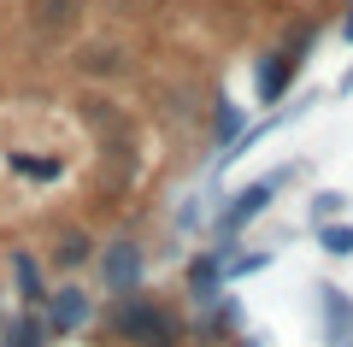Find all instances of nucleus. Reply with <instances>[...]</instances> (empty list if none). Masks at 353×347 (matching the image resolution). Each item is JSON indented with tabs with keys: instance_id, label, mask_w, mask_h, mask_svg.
<instances>
[{
	"instance_id": "obj_1",
	"label": "nucleus",
	"mask_w": 353,
	"mask_h": 347,
	"mask_svg": "<svg viewBox=\"0 0 353 347\" xmlns=\"http://www.w3.org/2000/svg\"><path fill=\"white\" fill-rule=\"evenodd\" d=\"M94 335L112 347H183L189 324L165 295L130 288V295H106V306L94 312Z\"/></svg>"
},
{
	"instance_id": "obj_2",
	"label": "nucleus",
	"mask_w": 353,
	"mask_h": 347,
	"mask_svg": "<svg viewBox=\"0 0 353 347\" xmlns=\"http://www.w3.org/2000/svg\"><path fill=\"white\" fill-rule=\"evenodd\" d=\"M312 41H318V24H301L283 48H271V53H259V65H253V95H259V106H277L283 95H289V83L301 77V65H306V53H312Z\"/></svg>"
},
{
	"instance_id": "obj_3",
	"label": "nucleus",
	"mask_w": 353,
	"mask_h": 347,
	"mask_svg": "<svg viewBox=\"0 0 353 347\" xmlns=\"http://www.w3.org/2000/svg\"><path fill=\"white\" fill-rule=\"evenodd\" d=\"M289 177H294V165H283V171H265V177H253L248 188H236V195L224 200V212L212 218V236H218V248H230V241H236L253 218H265V206L277 200V188L289 183Z\"/></svg>"
},
{
	"instance_id": "obj_4",
	"label": "nucleus",
	"mask_w": 353,
	"mask_h": 347,
	"mask_svg": "<svg viewBox=\"0 0 353 347\" xmlns=\"http://www.w3.org/2000/svg\"><path fill=\"white\" fill-rule=\"evenodd\" d=\"M88 0H24V36L41 48H71L83 41Z\"/></svg>"
},
{
	"instance_id": "obj_5",
	"label": "nucleus",
	"mask_w": 353,
	"mask_h": 347,
	"mask_svg": "<svg viewBox=\"0 0 353 347\" xmlns=\"http://www.w3.org/2000/svg\"><path fill=\"white\" fill-rule=\"evenodd\" d=\"M94 277H101L106 295H130V288H141V277H148V248H141L136 236L101 241V253H94Z\"/></svg>"
},
{
	"instance_id": "obj_6",
	"label": "nucleus",
	"mask_w": 353,
	"mask_h": 347,
	"mask_svg": "<svg viewBox=\"0 0 353 347\" xmlns=\"http://www.w3.org/2000/svg\"><path fill=\"white\" fill-rule=\"evenodd\" d=\"M71 71L83 77V83H124L136 65H130V48L112 36H94V41H71Z\"/></svg>"
},
{
	"instance_id": "obj_7",
	"label": "nucleus",
	"mask_w": 353,
	"mask_h": 347,
	"mask_svg": "<svg viewBox=\"0 0 353 347\" xmlns=\"http://www.w3.org/2000/svg\"><path fill=\"white\" fill-rule=\"evenodd\" d=\"M88 318H94V295H88V288H77V283L48 288V300H41V324H48V335H53V341L77 335Z\"/></svg>"
},
{
	"instance_id": "obj_8",
	"label": "nucleus",
	"mask_w": 353,
	"mask_h": 347,
	"mask_svg": "<svg viewBox=\"0 0 353 347\" xmlns=\"http://www.w3.org/2000/svg\"><path fill=\"white\" fill-rule=\"evenodd\" d=\"M94 253H101V241L88 236L83 224H53V236H48V265L59 277H77L94 265Z\"/></svg>"
},
{
	"instance_id": "obj_9",
	"label": "nucleus",
	"mask_w": 353,
	"mask_h": 347,
	"mask_svg": "<svg viewBox=\"0 0 353 347\" xmlns=\"http://www.w3.org/2000/svg\"><path fill=\"white\" fill-rule=\"evenodd\" d=\"M318 335H324V347H353V295L336 283H318Z\"/></svg>"
},
{
	"instance_id": "obj_10",
	"label": "nucleus",
	"mask_w": 353,
	"mask_h": 347,
	"mask_svg": "<svg viewBox=\"0 0 353 347\" xmlns=\"http://www.w3.org/2000/svg\"><path fill=\"white\" fill-rule=\"evenodd\" d=\"M6 271H12V300L24 312H41V300H48V283H41V259L30 248H12L6 253Z\"/></svg>"
},
{
	"instance_id": "obj_11",
	"label": "nucleus",
	"mask_w": 353,
	"mask_h": 347,
	"mask_svg": "<svg viewBox=\"0 0 353 347\" xmlns=\"http://www.w3.org/2000/svg\"><path fill=\"white\" fill-rule=\"evenodd\" d=\"M224 253L230 248H201V259H189V295H194V306L224 300Z\"/></svg>"
},
{
	"instance_id": "obj_12",
	"label": "nucleus",
	"mask_w": 353,
	"mask_h": 347,
	"mask_svg": "<svg viewBox=\"0 0 353 347\" xmlns=\"http://www.w3.org/2000/svg\"><path fill=\"white\" fill-rule=\"evenodd\" d=\"M83 118H88V130H94L101 141L130 136V118H124V106H118L112 95H83Z\"/></svg>"
},
{
	"instance_id": "obj_13",
	"label": "nucleus",
	"mask_w": 353,
	"mask_h": 347,
	"mask_svg": "<svg viewBox=\"0 0 353 347\" xmlns=\"http://www.w3.org/2000/svg\"><path fill=\"white\" fill-rule=\"evenodd\" d=\"M53 335H48V324H41V312H24L18 306V318L0 330V347H48Z\"/></svg>"
},
{
	"instance_id": "obj_14",
	"label": "nucleus",
	"mask_w": 353,
	"mask_h": 347,
	"mask_svg": "<svg viewBox=\"0 0 353 347\" xmlns=\"http://www.w3.org/2000/svg\"><path fill=\"white\" fill-rule=\"evenodd\" d=\"M236 136H241V106L218 95V100H212V141L230 153V148H236ZM224 153H218V159H224Z\"/></svg>"
},
{
	"instance_id": "obj_15",
	"label": "nucleus",
	"mask_w": 353,
	"mask_h": 347,
	"mask_svg": "<svg viewBox=\"0 0 353 347\" xmlns=\"http://www.w3.org/2000/svg\"><path fill=\"white\" fill-rule=\"evenodd\" d=\"M318 248L330 259H353V224H318Z\"/></svg>"
},
{
	"instance_id": "obj_16",
	"label": "nucleus",
	"mask_w": 353,
	"mask_h": 347,
	"mask_svg": "<svg viewBox=\"0 0 353 347\" xmlns=\"http://www.w3.org/2000/svg\"><path fill=\"white\" fill-rule=\"evenodd\" d=\"M12 171L36 177V183H53V177H59L65 165H59V159H30V153H12Z\"/></svg>"
},
{
	"instance_id": "obj_17",
	"label": "nucleus",
	"mask_w": 353,
	"mask_h": 347,
	"mask_svg": "<svg viewBox=\"0 0 353 347\" xmlns=\"http://www.w3.org/2000/svg\"><path fill=\"white\" fill-rule=\"evenodd\" d=\"M159 6H165V0H106V12H112V18H153Z\"/></svg>"
},
{
	"instance_id": "obj_18",
	"label": "nucleus",
	"mask_w": 353,
	"mask_h": 347,
	"mask_svg": "<svg viewBox=\"0 0 353 347\" xmlns=\"http://www.w3.org/2000/svg\"><path fill=\"white\" fill-rule=\"evenodd\" d=\"M336 218H341V195H336V188L312 195V224H336Z\"/></svg>"
},
{
	"instance_id": "obj_19",
	"label": "nucleus",
	"mask_w": 353,
	"mask_h": 347,
	"mask_svg": "<svg viewBox=\"0 0 353 347\" xmlns=\"http://www.w3.org/2000/svg\"><path fill=\"white\" fill-rule=\"evenodd\" d=\"M341 41H353V0H347V18H341Z\"/></svg>"
},
{
	"instance_id": "obj_20",
	"label": "nucleus",
	"mask_w": 353,
	"mask_h": 347,
	"mask_svg": "<svg viewBox=\"0 0 353 347\" xmlns=\"http://www.w3.org/2000/svg\"><path fill=\"white\" fill-rule=\"evenodd\" d=\"M336 95H353V65L341 71V83H336Z\"/></svg>"
},
{
	"instance_id": "obj_21",
	"label": "nucleus",
	"mask_w": 353,
	"mask_h": 347,
	"mask_svg": "<svg viewBox=\"0 0 353 347\" xmlns=\"http://www.w3.org/2000/svg\"><path fill=\"white\" fill-rule=\"evenodd\" d=\"M230 347H265V341H259V335H236V341H230Z\"/></svg>"
},
{
	"instance_id": "obj_22",
	"label": "nucleus",
	"mask_w": 353,
	"mask_h": 347,
	"mask_svg": "<svg viewBox=\"0 0 353 347\" xmlns=\"http://www.w3.org/2000/svg\"><path fill=\"white\" fill-rule=\"evenodd\" d=\"M0 306H6V283H0Z\"/></svg>"
}]
</instances>
